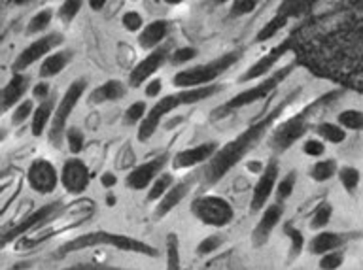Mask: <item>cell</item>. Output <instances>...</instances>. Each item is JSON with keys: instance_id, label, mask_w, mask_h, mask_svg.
Wrapping results in <instances>:
<instances>
[{"instance_id": "6da1fadb", "label": "cell", "mask_w": 363, "mask_h": 270, "mask_svg": "<svg viewBox=\"0 0 363 270\" xmlns=\"http://www.w3.org/2000/svg\"><path fill=\"white\" fill-rule=\"evenodd\" d=\"M295 96H297V91L286 96L278 106L272 108L265 118L259 119V121H255L254 125H250L248 129L244 130V133H240L235 140L227 142L225 146H221L220 150H218V153L212 157V161L206 163V167H204V184H206V186H216L227 172H231V170L235 169V167H237V164L240 163L257 144H259L261 138L271 130L272 125L277 123V119L282 116L286 106H289V104L294 102Z\"/></svg>"}, {"instance_id": "7a4b0ae2", "label": "cell", "mask_w": 363, "mask_h": 270, "mask_svg": "<svg viewBox=\"0 0 363 270\" xmlns=\"http://www.w3.org/2000/svg\"><path fill=\"white\" fill-rule=\"evenodd\" d=\"M95 214L96 203L93 198L82 197L78 201H72L67 206H62L61 210H57L55 214L50 215L44 223H40L38 227H34L33 231H28L19 240H16L13 249H17V252H30V249L38 248L42 244L50 242L53 238L61 237L65 232L78 229L79 225H84V223L93 220Z\"/></svg>"}, {"instance_id": "3957f363", "label": "cell", "mask_w": 363, "mask_h": 270, "mask_svg": "<svg viewBox=\"0 0 363 270\" xmlns=\"http://www.w3.org/2000/svg\"><path fill=\"white\" fill-rule=\"evenodd\" d=\"M225 89L223 84H212L204 85V87H195V89H178L176 93H169L163 95L159 101H155L150 106V112L144 118L138 130H136V140L140 144L152 140V136L157 133L164 118H169L170 113H174L178 108L182 106H191V104H199L212 99V96L220 95L221 91Z\"/></svg>"}, {"instance_id": "277c9868", "label": "cell", "mask_w": 363, "mask_h": 270, "mask_svg": "<svg viewBox=\"0 0 363 270\" xmlns=\"http://www.w3.org/2000/svg\"><path fill=\"white\" fill-rule=\"evenodd\" d=\"M93 248H113L119 252H127V254H136V255H146V257H159V249L153 248L152 244L138 240V238L127 237V235H119V232H110V231H93L79 235V237L68 240L62 246L50 255L48 261H59L67 255L78 254V252H85V249Z\"/></svg>"}, {"instance_id": "5b68a950", "label": "cell", "mask_w": 363, "mask_h": 270, "mask_svg": "<svg viewBox=\"0 0 363 270\" xmlns=\"http://www.w3.org/2000/svg\"><path fill=\"white\" fill-rule=\"evenodd\" d=\"M340 95H342L340 91H328L325 95L318 96L316 101L311 102L305 110L280 121L269 135V146L272 147V152L280 155V153L288 152L289 147H294L299 140H303V136H306V133L311 130L316 113L322 112L323 108L331 106Z\"/></svg>"}, {"instance_id": "8992f818", "label": "cell", "mask_w": 363, "mask_h": 270, "mask_svg": "<svg viewBox=\"0 0 363 270\" xmlns=\"http://www.w3.org/2000/svg\"><path fill=\"white\" fill-rule=\"evenodd\" d=\"M294 68L295 62H288V64L277 68L271 76H267V78L259 79V81H254V84L248 85L246 89L238 91L237 95H233L229 101H225L223 104L214 108V110L210 112V119L218 121V119L227 118V116H231V113L238 112V110H242V108L252 106L255 102L263 101L267 96H271L272 93L288 79V76H291Z\"/></svg>"}, {"instance_id": "52a82bcc", "label": "cell", "mask_w": 363, "mask_h": 270, "mask_svg": "<svg viewBox=\"0 0 363 270\" xmlns=\"http://www.w3.org/2000/svg\"><path fill=\"white\" fill-rule=\"evenodd\" d=\"M240 61H242V51H227L208 62H199L182 68L172 76L170 84L176 89H195V87L212 85Z\"/></svg>"}, {"instance_id": "ba28073f", "label": "cell", "mask_w": 363, "mask_h": 270, "mask_svg": "<svg viewBox=\"0 0 363 270\" xmlns=\"http://www.w3.org/2000/svg\"><path fill=\"white\" fill-rule=\"evenodd\" d=\"M87 93H89V79L76 78L68 84V87L65 89L61 99L57 101L53 121H51L50 130H48V142H50L53 147L62 146L65 135H67V129L70 127L68 121H70L72 113L76 112V108H78V104L82 102V99H84Z\"/></svg>"}, {"instance_id": "9c48e42d", "label": "cell", "mask_w": 363, "mask_h": 270, "mask_svg": "<svg viewBox=\"0 0 363 270\" xmlns=\"http://www.w3.org/2000/svg\"><path fill=\"white\" fill-rule=\"evenodd\" d=\"M62 44H65V34L57 33V30H50L42 36H36L34 40H30V44L25 45L17 53L11 62V72H27L28 68L40 64L50 53L62 47Z\"/></svg>"}, {"instance_id": "30bf717a", "label": "cell", "mask_w": 363, "mask_h": 270, "mask_svg": "<svg viewBox=\"0 0 363 270\" xmlns=\"http://www.w3.org/2000/svg\"><path fill=\"white\" fill-rule=\"evenodd\" d=\"M191 214L203 225L208 227H227L235 220V210L231 203L216 195H203L191 201Z\"/></svg>"}, {"instance_id": "8fae6325", "label": "cell", "mask_w": 363, "mask_h": 270, "mask_svg": "<svg viewBox=\"0 0 363 270\" xmlns=\"http://www.w3.org/2000/svg\"><path fill=\"white\" fill-rule=\"evenodd\" d=\"M170 51H172V45L167 42L161 47L153 51H147L146 55L142 57L140 61L135 62L133 68L129 70V78H127V84H129L130 89H140L144 87L147 79H152L153 76H157V72L164 64H169Z\"/></svg>"}, {"instance_id": "7c38bea8", "label": "cell", "mask_w": 363, "mask_h": 270, "mask_svg": "<svg viewBox=\"0 0 363 270\" xmlns=\"http://www.w3.org/2000/svg\"><path fill=\"white\" fill-rule=\"evenodd\" d=\"M170 163L169 153H161L157 157H152L144 161V163L136 164L135 169L130 170L127 178H125V186L133 189V191H144L150 189L153 181L157 180L159 176L164 172V167Z\"/></svg>"}, {"instance_id": "4fadbf2b", "label": "cell", "mask_w": 363, "mask_h": 270, "mask_svg": "<svg viewBox=\"0 0 363 270\" xmlns=\"http://www.w3.org/2000/svg\"><path fill=\"white\" fill-rule=\"evenodd\" d=\"M61 174L57 172L55 164L48 159H34L28 164L27 170V184L34 193L38 195H53L59 187Z\"/></svg>"}, {"instance_id": "5bb4252c", "label": "cell", "mask_w": 363, "mask_h": 270, "mask_svg": "<svg viewBox=\"0 0 363 270\" xmlns=\"http://www.w3.org/2000/svg\"><path fill=\"white\" fill-rule=\"evenodd\" d=\"M91 184V170L84 159L72 155L61 167V186L68 195H84Z\"/></svg>"}, {"instance_id": "9a60e30c", "label": "cell", "mask_w": 363, "mask_h": 270, "mask_svg": "<svg viewBox=\"0 0 363 270\" xmlns=\"http://www.w3.org/2000/svg\"><path fill=\"white\" fill-rule=\"evenodd\" d=\"M65 204L61 201H51V203L44 204V206H40L38 210H34L30 214L21 220L19 223H16L13 227H4V231H2V246H10V244H16V240L23 237V235H27L28 231H33L34 227H38L40 223H44L50 215H53L57 210H61Z\"/></svg>"}, {"instance_id": "2e32d148", "label": "cell", "mask_w": 363, "mask_h": 270, "mask_svg": "<svg viewBox=\"0 0 363 270\" xmlns=\"http://www.w3.org/2000/svg\"><path fill=\"white\" fill-rule=\"evenodd\" d=\"M286 53H288V45H274L272 50L267 51L265 55H261L257 61L252 62V64L244 70L242 76L238 78V84L250 85L254 84V81H259V79L267 78V76H271V74L277 70V64L282 61Z\"/></svg>"}, {"instance_id": "e0dca14e", "label": "cell", "mask_w": 363, "mask_h": 270, "mask_svg": "<svg viewBox=\"0 0 363 270\" xmlns=\"http://www.w3.org/2000/svg\"><path fill=\"white\" fill-rule=\"evenodd\" d=\"M278 176H280V167H278L277 159H271L265 164V170L261 172L257 181L254 186V193H252V201H250V210L257 214L259 210H263L271 198L272 191L278 186Z\"/></svg>"}, {"instance_id": "ac0fdd59", "label": "cell", "mask_w": 363, "mask_h": 270, "mask_svg": "<svg viewBox=\"0 0 363 270\" xmlns=\"http://www.w3.org/2000/svg\"><path fill=\"white\" fill-rule=\"evenodd\" d=\"M220 142L210 140L203 142V144H197V146L186 147L170 159V164L174 170H186L193 169V167H199V164L210 163L212 157H214L218 150H220Z\"/></svg>"}, {"instance_id": "d6986e66", "label": "cell", "mask_w": 363, "mask_h": 270, "mask_svg": "<svg viewBox=\"0 0 363 270\" xmlns=\"http://www.w3.org/2000/svg\"><path fill=\"white\" fill-rule=\"evenodd\" d=\"M129 84H125L123 79L110 78L87 93V104L89 106H104V104L123 101L125 96L129 95Z\"/></svg>"}, {"instance_id": "ffe728a7", "label": "cell", "mask_w": 363, "mask_h": 270, "mask_svg": "<svg viewBox=\"0 0 363 270\" xmlns=\"http://www.w3.org/2000/svg\"><path fill=\"white\" fill-rule=\"evenodd\" d=\"M199 176H203V172H193V174L186 176L184 180H180L178 184H174V186L170 187L169 191H167V195H164V197L159 201L157 206H155V218H157V220H161L164 215H169L170 212L187 197V193L191 191L193 186L199 181Z\"/></svg>"}, {"instance_id": "44dd1931", "label": "cell", "mask_w": 363, "mask_h": 270, "mask_svg": "<svg viewBox=\"0 0 363 270\" xmlns=\"http://www.w3.org/2000/svg\"><path fill=\"white\" fill-rule=\"evenodd\" d=\"M170 36V23L167 19H152L146 23V27L142 28V33L136 36V45L142 51H153L167 44Z\"/></svg>"}, {"instance_id": "7402d4cb", "label": "cell", "mask_w": 363, "mask_h": 270, "mask_svg": "<svg viewBox=\"0 0 363 270\" xmlns=\"http://www.w3.org/2000/svg\"><path fill=\"white\" fill-rule=\"evenodd\" d=\"M284 214L282 203H272L269 204L261 215V220L257 221V225L254 227V231H252V244H254V248H263L267 242H269V238H271L272 231H274V227L280 223Z\"/></svg>"}, {"instance_id": "603a6c76", "label": "cell", "mask_w": 363, "mask_h": 270, "mask_svg": "<svg viewBox=\"0 0 363 270\" xmlns=\"http://www.w3.org/2000/svg\"><path fill=\"white\" fill-rule=\"evenodd\" d=\"M30 87H33V81H30V76L27 72L11 74V78L8 79V84L2 89V110H4V113L11 112L19 102L25 101L27 99L25 95Z\"/></svg>"}, {"instance_id": "cb8c5ba5", "label": "cell", "mask_w": 363, "mask_h": 270, "mask_svg": "<svg viewBox=\"0 0 363 270\" xmlns=\"http://www.w3.org/2000/svg\"><path fill=\"white\" fill-rule=\"evenodd\" d=\"M74 61V51L70 47H59L53 53L45 57L44 61L38 64V78L40 79H51L65 72L68 64Z\"/></svg>"}, {"instance_id": "d4e9b609", "label": "cell", "mask_w": 363, "mask_h": 270, "mask_svg": "<svg viewBox=\"0 0 363 270\" xmlns=\"http://www.w3.org/2000/svg\"><path fill=\"white\" fill-rule=\"evenodd\" d=\"M57 108V96L53 95L51 99L36 104L33 118H30V135L34 138H42V136L50 130V125L53 121V113Z\"/></svg>"}, {"instance_id": "484cf974", "label": "cell", "mask_w": 363, "mask_h": 270, "mask_svg": "<svg viewBox=\"0 0 363 270\" xmlns=\"http://www.w3.org/2000/svg\"><path fill=\"white\" fill-rule=\"evenodd\" d=\"M348 240H350V235H342V232H318L316 237L311 240V254L322 257V255L329 254V252H335V249L342 248Z\"/></svg>"}, {"instance_id": "4316f807", "label": "cell", "mask_w": 363, "mask_h": 270, "mask_svg": "<svg viewBox=\"0 0 363 270\" xmlns=\"http://www.w3.org/2000/svg\"><path fill=\"white\" fill-rule=\"evenodd\" d=\"M314 135L331 146H339L348 140V130L337 121H318L314 125Z\"/></svg>"}, {"instance_id": "83f0119b", "label": "cell", "mask_w": 363, "mask_h": 270, "mask_svg": "<svg viewBox=\"0 0 363 270\" xmlns=\"http://www.w3.org/2000/svg\"><path fill=\"white\" fill-rule=\"evenodd\" d=\"M57 17V11L53 8H42L34 13L27 23V36H42L50 33V27L53 19Z\"/></svg>"}, {"instance_id": "f1b7e54d", "label": "cell", "mask_w": 363, "mask_h": 270, "mask_svg": "<svg viewBox=\"0 0 363 270\" xmlns=\"http://www.w3.org/2000/svg\"><path fill=\"white\" fill-rule=\"evenodd\" d=\"M146 19H144V13L140 10H136V8H129V10H125L121 16H119V25L123 28L127 34H138L142 33V28L146 27Z\"/></svg>"}, {"instance_id": "f546056e", "label": "cell", "mask_w": 363, "mask_h": 270, "mask_svg": "<svg viewBox=\"0 0 363 270\" xmlns=\"http://www.w3.org/2000/svg\"><path fill=\"white\" fill-rule=\"evenodd\" d=\"M335 121L342 125L348 133H363V110H359V108L340 110Z\"/></svg>"}, {"instance_id": "4dcf8cb0", "label": "cell", "mask_w": 363, "mask_h": 270, "mask_svg": "<svg viewBox=\"0 0 363 270\" xmlns=\"http://www.w3.org/2000/svg\"><path fill=\"white\" fill-rule=\"evenodd\" d=\"M335 174H339V167H337V161H335V159H322V161H316V163L311 167V170H308V176H311L314 181H318V184H323V181L331 180Z\"/></svg>"}, {"instance_id": "1f68e13d", "label": "cell", "mask_w": 363, "mask_h": 270, "mask_svg": "<svg viewBox=\"0 0 363 270\" xmlns=\"http://www.w3.org/2000/svg\"><path fill=\"white\" fill-rule=\"evenodd\" d=\"M199 57V50L193 45H180V47H172L170 51L169 64L170 67H189V62L195 61Z\"/></svg>"}, {"instance_id": "d6a6232c", "label": "cell", "mask_w": 363, "mask_h": 270, "mask_svg": "<svg viewBox=\"0 0 363 270\" xmlns=\"http://www.w3.org/2000/svg\"><path fill=\"white\" fill-rule=\"evenodd\" d=\"M84 2H87V0H62L61 6L57 8V19H59V23L70 25L79 16V11L84 8Z\"/></svg>"}, {"instance_id": "836d02e7", "label": "cell", "mask_w": 363, "mask_h": 270, "mask_svg": "<svg viewBox=\"0 0 363 270\" xmlns=\"http://www.w3.org/2000/svg\"><path fill=\"white\" fill-rule=\"evenodd\" d=\"M34 110H36V101L33 96H27L25 101H21L13 110H11V125L13 127H21L23 123H27L28 119L33 118Z\"/></svg>"}, {"instance_id": "e575fe53", "label": "cell", "mask_w": 363, "mask_h": 270, "mask_svg": "<svg viewBox=\"0 0 363 270\" xmlns=\"http://www.w3.org/2000/svg\"><path fill=\"white\" fill-rule=\"evenodd\" d=\"M284 235L289 240V259H297L303 254V248H305V237H303V232L297 227L291 225V223H286L284 225Z\"/></svg>"}, {"instance_id": "d590c367", "label": "cell", "mask_w": 363, "mask_h": 270, "mask_svg": "<svg viewBox=\"0 0 363 270\" xmlns=\"http://www.w3.org/2000/svg\"><path fill=\"white\" fill-rule=\"evenodd\" d=\"M150 112V106H147L146 101H135L130 102L127 110L123 112V123L133 127V125H140L144 121V118Z\"/></svg>"}, {"instance_id": "8d00e7d4", "label": "cell", "mask_w": 363, "mask_h": 270, "mask_svg": "<svg viewBox=\"0 0 363 270\" xmlns=\"http://www.w3.org/2000/svg\"><path fill=\"white\" fill-rule=\"evenodd\" d=\"M172 186H174V178H172V174H170V172H163V174L159 176L157 180L150 186V189H147V201H150V203H152V201H161Z\"/></svg>"}, {"instance_id": "74e56055", "label": "cell", "mask_w": 363, "mask_h": 270, "mask_svg": "<svg viewBox=\"0 0 363 270\" xmlns=\"http://www.w3.org/2000/svg\"><path fill=\"white\" fill-rule=\"evenodd\" d=\"M337 176H339L340 186H342L346 193L354 195L357 191L359 181H362V174H359V170L356 167H342V169H339V174Z\"/></svg>"}, {"instance_id": "f35d334b", "label": "cell", "mask_w": 363, "mask_h": 270, "mask_svg": "<svg viewBox=\"0 0 363 270\" xmlns=\"http://www.w3.org/2000/svg\"><path fill=\"white\" fill-rule=\"evenodd\" d=\"M167 270H182L180 240L174 232L167 235Z\"/></svg>"}, {"instance_id": "ab89813d", "label": "cell", "mask_w": 363, "mask_h": 270, "mask_svg": "<svg viewBox=\"0 0 363 270\" xmlns=\"http://www.w3.org/2000/svg\"><path fill=\"white\" fill-rule=\"evenodd\" d=\"M65 144H67L68 152L72 153V155H79L85 147L84 130L76 127V125H70L67 129V135H65Z\"/></svg>"}, {"instance_id": "60d3db41", "label": "cell", "mask_w": 363, "mask_h": 270, "mask_svg": "<svg viewBox=\"0 0 363 270\" xmlns=\"http://www.w3.org/2000/svg\"><path fill=\"white\" fill-rule=\"evenodd\" d=\"M333 218V206L329 203H322L318 204V208L314 210V214H312L311 220V229H323V227L329 225V221Z\"/></svg>"}, {"instance_id": "b9f144b4", "label": "cell", "mask_w": 363, "mask_h": 270, "mask_svg": "<svg viewBox=\"0 0 363 270\" xmlns=\"http://www.w3.org/2000/svg\"><path fill=\"white\" fill-rule=\"evenodd\" d=\"M295 184H297V172H295V170H289L282 180H278V186H277L278 203H284V201H288V198L291 197V193H294L295 189Z\"/></svg>"}, {"instance_id": "7bdbcfd3", "label": "cell", "mask_w": 363, "mask_h": 270, "mask_svg": "<svg viewBox=\"0 0 363 270\" xmlns=\"http://www.w3.org/2000/svg\"><path fill=\"white\" fill-rule=\"evenodd\" d=\"M303 153H305L306 157H322L323 153H325V142L322 138H318V136L305 138L303 140Z\"/></svg>"}, {"instance_id": "ee69618b", "label": "cell", "mask_w": 363, "mask_h": 270, "mask_svg": "<svg viewBox=\"0 0 363 270\" xmlns=\"http://www.w3.org/2000/svg\"><path fill=\"white\" fill-rule=\"evenodd\" d=\"M30 96H33L36 102H44L48 99L53 96V91H51V84L50 79H38V81H34L33 87H30Z\"/></svg>"}, {"instance_id": "f6af8a7d", "label": "cell", "mask_w": 363, "mask_h": 270, "mask_svg": "<svg viewBox=\"0 0 363 270\" xmlns=\"http://www.w3.org/2000/svg\"><path fill=\"white\" fill-rule=\"evenodd\" d=\"M142 89H144V96H146V99L159 101V99L163 96V91H164L163 79L159 78V76H153L152 79H147Z\"/></svg>"}, {"instance_id": "bcb514c9", "label": "cell", "mask_w": 363, "mask_h": 270, "mask_svg": "<svg viewBox=\"0 0 363 270\" xmlns=\"http://www.w3.org/2000/svg\"><path fill=\"white\" fill-rule=\"evenodd\" d=\"M223 244V237L221 235H210V237L203 238L197 246V254L199 255H212L216 249L220 248Z\"/></svg>"}, {"instance_id": "7dc6e473", "label": "cell", "mask_w": 363, "mask_h": 270, "mask_svg": "<svg viewBox=\"0 0 363 270\" xmlns=\"http://www.w3.org/2000/svg\"><path fill=\"white\" fill-rule=\"evenodd\" d=\"M342 261H345V254L340 249H335V252H329V254L322 255V259H320L318 265H320L322 270H337L342 265Z\"/></svg>"}, {"instance_id": "c3c4849f", "label": "cell", "mask_w": 363, "mask_h": 270, "mask_svg": "<svg viewBox=\"0 0 363 270\" xmlns=\"http://www.w3.org/2000/svg\"><path fill=\"white\" fill-rule=\"evenodd\" d=\"M61 270H125L118 269V266H108V265H96V263H78V265L67 266Z\"/></svg>"}, {"instance_id": "681fc988", "label": "cell", "mask_w": 363, "mask_h": 270, "mask_svg": "<svg viewBox=\"0 0 363 270\" xmlns=\"http://www.w3.org/2000/svg\"><path fill=\"white\" fill-rule=\"evenodd\" d=\"M116 184H118V176L113 174V172H110V170L102 172L101 186L104 187V189H112V187H116Z\"/></svg>"}, {"instance_id": "f907efd6", "label": "cell", "mask_w": 363, "mask_h": 270, "mask_svg": "<svg viewBox=\"0 0 363 270\" xmlns=\"http://www.w3.org/2000/svg\"><path fill=\"white\" fill-rule=\"evenodd\" d=\"M110 0H87V6H89L91 11H95V13H101V11L106 10V6Z\"/></svg>"}, {"instance_id": "816d5d0a", "label": "cell", "mask_w": 363, "mask_h": 270, "mask_svg": "<svg viewBox=\"0 0 363 270\" xmlns=\"http://www.w3.org/2000/svg\"><path fill=\"white\" fill-rule=\"evenodd\" d=\"M246 167H248L250 172H254V174H261V172L265 170V164L261 163V161H248Z\"/></svg>"}, {"instance_id": "f5cc1de1", "label": "cell", "mask_w": 363, "mask_h": 270, "mask_svg": "<svg viewBox=\"0 0 363 270\" xmlns=\"http://www.w3.org/2000/svg\"><path fill=\"white\" fill-rule=\"evenodd\" d=\"M161 2H163L164 6H180L184 4L186 0H161Z\"/></svg>"}, {"instance_id": "db71d44e", "label": "cell", "mask_w": 363, "mask_h": 270, "mask_svg": "<svg viewBox=\"0 0 363 270\" xmlns=\"http://www.w3.org/2000/svg\"><path fill=\"white\" fill-rule=\"evenodd\" d=\"M106 204L108 206H116V195L113 193H108L106 195Z\"/></svg>"}, {"instance_id": "11a10c76", "label": "cell", "mask_w": 363, "mask_h": 270, "mask_svg": "<svg viewBox=\"0 0 363 270\" xmlns=\"http://www.w3.org/2000/svg\"><path fill=\"white\" fill-rule=\"evenodd\" d=\"M27 2H30V0H16V4H27Z\"/></svg>"}, {"instance_id": "9f6ffc18", "label": "cell", "mask_w": 363, "mask_h": 270, "mask_svg": "<svg viewBox=\"0 0 363 270\" xmlns=\"http://www.w3.org/2000/svg\"><path fill=\"white\" fill-rule=\"evenodd\" d=\"M127 2H133V4H138V2H142V0H127Z\"/></svg>"}]
</instances>
